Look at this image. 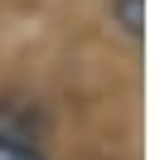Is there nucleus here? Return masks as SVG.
Returning <instances> with one entry per match:
<instances>
[{"mask_svg":"<svg viewBox=\"0 0 160 160\" xmlns=\"http://www.w3.org/2000/svg\"><path fill=\"white\" fill-rule=\"evenodd\" d=\"M0 160H49L39 107L29 97H15V92L0 97Z\"/></svg>","mask_w":160,"mask_h":160,"instance_id":"obj_1","label":"nucleus"},{"mask_svg":"<svg viewBox=\"0 0 160 160\" xmlns=\"http://www.w3.org/2000/svg\"><path fill=\"white\" fill-rule=\"evenodd\" d=\"M107 20L117 24V34L141 44L146 39V0H107Z\"/></svg>","mask_w":160,"mask_h":160,"instance_id":"obj_2","label":"nucleus"}]
</instances>
